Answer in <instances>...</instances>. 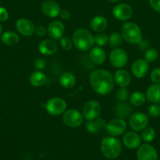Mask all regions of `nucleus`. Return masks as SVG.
Returning <instances> with one entry per match:
<instances>
[{"mask_svg":"<svg viewBox=\"0 0 160 160\" xmlns=\"http://www.w3.org/2000/svg\"><path fill=\"white\" fill-rule=\"evenodd\" d=\"M114 78L108 70L99 69L93 71L89 75V82L93 90L97 94L105 95L114 88Z\"/></svg>","mask_w":160,"mask_h":160,"instance_id":"nucleus-1","label":"nucleus"},{"mask_svg":"<svg viewBox=\"0 0 160 160\" xmlns=\"http://www.w3.org/2000/svg\"><path fill=\"white\" fill-rule=\"evenodd\" d=\"M101 153L108 159H115L122 152V144L119 139L113 136L104 138L100 143Z\"/></svg>","mask_w":160,"mask_h":160,"instance_id":"nucleus-2","label":"nucleus"},{"mask_svg":"<svg viewBox=\"0 0 160 160\" xmlns=\"http://www.w3.org/2000/svg\"><path fill=\"white\" fill-rule=\"evenodd\" d=\"M72 42L78 50L88 51L93 46L94 37L88 30L79 28L73 33Z\"/></svg>","mask_w":160,"mask_h":160,"instance_id":"nucleus-3","label":"nucleus"},{"mask_svg":"<svg viewBox=\"0 0 160 160\" xmlns=\"http://www.w3.org/2000/svg\"><path fill=\"white\" fill-rule=\"evenodd\" d=\"M121 32L124 40L132 45H139L142 41V31L140 27L133 22L124 23Z\"/></svg>","mask_w":160,"mask_h":160,"instance_id":"nucleus-4","label":"nucleus"},{"mask_svg":"<svg viewBox=\"0 0 160 160\" xmlns=\"http://www.w3.org/2000/svg\"><path fill=\"white\" fill-rule=\"evenodd\" d=\"M67 109V103L59 97L50 98L45 103L46 112L51 116H59L64 113Z\"/></svg>","mask_w":160,"mask_h":160,"instance_id":"nucleus-5","label":"nucleus"},{"mask_svg":"<svg viewBox=\"0 0 160 160\" xmlns=\"http://www.w3.org/2000/svg\"><path fill=\"white\" fill-rule=\"evenodd\" d=\"M83 116L77 109H70L66 110L63 114V121L70 128H78L83 123Z\"/></svg>","mask_w":160,"mask_h":160,"instance_id":"nucleus-6","label":"nucleus"},{"mask_svg":"<svg viewBox=\"0 0 160 160\" xmlns=\"http://www.w3.org/2000/svg\"><path fill=\"white\" fill-rule=\"evenodd\" d=\"M109 61L113 67L121 69L126 65L128 62V55L124 49L119 48H114L110 52Z\"/></svg>","mask_w":160,"mask_h":160,"instance_id":"nucleus-7","label":"nucleus"},{"mask_svg":"<svg viewBox=\"0 0 160 160\" xmlns=\"http://www.w3.org/2000/svg\"><path fill=\"white\" fill-rule=\"evenodd\" d=\"M101 112V106L97 101L91 100L84 105L83 109V116L86 120H93L99 117Z\"/></svg>","mask_w":160,"mask_h":160,"instance_id":"nucleus-8","label":"nucleus"},{"mask_svg":"<svg viewBox=\"0 0 160 160\" xmlns=\"http://www.w3.org/2000/svg\"><path fill=\"white\" fill-rule=\"evenodd\" d=\"M105 128L110 135L116 137L123 134L126 131V123L123 119L115 118L107 123Z\"/></svg>","mask_w":160,"mask_h":160,"instance_id":"nucleus-9","label":"nucleus"},{"mask_svg":"<svg viewBox=\"0 0 160 160\" xmlns=\"http://www.w3.org/2000/svg\"><path fill=\"white\" fill-rule=\"evenodd\" d=\"M148 117L143 112H136L130 116L129 124L130 128L134 131H141L147 127Z\"/></svg>","mask_w":160,"mask_h":160,"instance_id":"nucleus-10","label":"nucleus"},{"mask_svg":"<svg viewBox=\"0 0 160 160\" xmlns=\"http://www.w3.org/2000/svg\"><path fill=\"white\" fill-rule=\"evenodd\" d=\"M136 157L138 160H158V152L152 145L143 144L139 146Z\"/></svg>","mask_w":160,"mask_h":160,"instance_id":"nucleus-11","label":"nucleus"},{"mask_svg":"<svg viewBox=\"0 0 160 160\" xmlns=\"http://www.w3.org/2000/svg\"><path fill=\"white\" fill-rule=\"evenodd\" d=\"M112 12L114 17L118 20H127L133 15V9L127 3H119L115 6Z\"/></svg>","mask_w":160,"mask_h":160,"instance_id":"nucleus-12","label":"nucleus"},{"mask_svg":"<svg viewBox=\"0 0 160 160\" xmlns=\"http://www.w3.org/2000/svg\"><path fill=\"white\" fill-rule=\"evenodd\" d=\"M148 62L143 59H136L133 62L131 67V72L136 78H143L148 73Z\"/></svg>","mask_w":160,"mask_h":160,"instance_id":"nucleus-13","label":"nucleus"},{"mask_svg":"<svg viewBox=\"0 0 160 160\" xmlns=\"http://www.w3.org/2000/svg\"><path fill=\"white\" fill-rule=\"evenodd\" d=\"M64 23L60 20H53L49 24L48 29H47V34L50 36L51 39L54 41L60 40L63 37L64 34Z\"/></svg>","mask_w":160,"mask_h":160,"instance_id":"nucleus-14","label":"nucleus"},{"mask_svg":"<svg viewBox=\"0 0 160 160\" xmlns=\"http://www.w3.org/2000/svg\"><path fill=\"white\" fill-rule=\"evenodd\" d=\"M16 29L22 35L31 36L35 33V27L28 19L20 18L16 22Z\"/></svg>","mask_w":160,"mask_h":160,"instance_id":"nucleus-15","label":"nucleus"},{"mask_svg":"<svg viewBox=\"0 0 160 160\" xmlns=\"http://www.w3.org/2000/svg\"><path fill=\"white\" fill-rule=\"evenodd\" d=\"M141 137L135 131H130L124 134L122 142L129 149H136L141 144Z\"/></svg>","mask_w":160,"mask_h":160,"instance_id":"nucleus-16","label":"nucleus"},{"mask_svg":"<svg viewBox=\"0 0 160 160\" xmlns=\"http://www.w3.org/2000/svg\"><path fill=\"white\" fill-rule=\"evenodd\" d=\"M42 10L47 17L54 18L60 15L61 9L59 4L54 0H45L42 4Z\"/></svg>","mask_w":160,"mask_h":160,"instance_id":"nucleus-17","label":"nucleus"},{"mask_svg":"<svg viewBox=\"0 0 160 160\" xmlns=\"http://www.w3.org/2000/svg\"><path fill=\"white\" fill-rule=\"evenodd\" d=\"M57 48V44L53 39H45L42 41L39 45V52L45 56H51L54 54Z\"/></svg>","mask_w":160,"mask_h":160,"instance_id":"nucleus-18","label":"nucleus"},{"mask_svg":"<svg viewBox=\"0 0 160 160\" xmlns=\"http://www.w3.org/2000/svg\"><path fill=\"white\" fill-rule=\"evenodd\" d=\"M114 81L121 88H126L131 82V76L127 70L120 69L115 73Z\"/></svg>","mask_w":160,"mask_h":160,"instance_id":"nucleus-19","label":"nucleus"},{"mask_svg":"<svg viewBox=\"0 0 160 160\" xmlns=\"http://www.w3.org/2000/svg\"><path fill=\"white\" fill-rule=\"evenodd\" d=\"M146 98L150 102L160 104V84H154L147 88Z\"/></svg>","mask_w":160,"mask_h":160,"instance_id":"nucleus-20","label":"nucleus"},{"mask_svg":"<svg viewBox=\"0 0 160 160\" xmlns=\"http://www.w3.org/2000/svg\"><path fill=\"white\" fill-rule=\"evenodd\" d=\"M89 58L91 61L95 64L104 63L106 59V52L100 47H94L90 49L89 52Z\"/></svg>","mask_w":160,"mask_h":160,"instance_id":"nucleus-21","label":"nucleus"},{"mask_svg":"<svg viewBox=\"0 0 160 160\" xmlns=\"http://www.w3.org/2000/svg\"><path fill=\"white\" fill-rule=\"evenodd\" d=\"M106 120L103 118H99L97 117V119L93 120H89V121L86 123V130L89 131L91 134H97L99 131L101 129H103L104 128L106 127Z\"/></svg>","mask_w":160,"mask_h":160,"instance_id":"nucleus-22","label":"nucleus"},{"mask_svg":"<svg viewBox=\"0 0 160 160\" xmlns=\"http://www.w3.org/2000/svg\"><path fill=\"white\" fill-rule=\"evenodd\" d=\"M108 27V20L103 16H96L90 22V28L96 32H103Z\"/></svg>","mask_w":160,"mask_h":160,"instance_id":"nucleus-23","label":"nucleus"},{"mask_svg":"<svg viewBox=\"0 0 160 160\" xmlns=\"http://www.w3.org/2000/svg\"><path fill=\"white\" fill-rule=\"evenodd\" d=\"M0 39L3 44L8 45V46H14V45H17L20 41L18 34L14 31H11L3 33L0 36Z\"/></svg>","mask_w":160,"mask_h":160,"instance_id":"nucleus-24","label":"nucleus"},{"mask_svg":"<svg viewBox=\"0 0 160 160\" xmlns=\"http://www.w3.org/2000/svg\"><path fill=\"white\" fill-rule=\"evenodd\" d=\"M132 112H133V108L128 103L124 102L118 104L115 108V115L119 117V118L123 119V120L130 117Z\"/></svg>","mask_w":160,"mask_h":160,"instance_id":"nucleus-25","label":"nucleus"},{"mask_svg":"<svg viewBox=\"0 0 160 160\" xmlns=\"http://www.w3.org/2000/svg\"><path fill=\"white\" fill-rule=\"evenodd\" d=\"M30 83L34 87H41L45 84L47 81V78L45 73L41 71L33 72L29 78Z\"/></svg>","mask_w":160,"mask_h":160,"instance_id":"nucleus-26","label":"nucleus"},{"mask_svg":"<svg viewBox=\"0 0 160 160\" xmlns=\"http://www.w3.org/2000/svg\"><path fill=\"white\" fill-rule=\"evenodd\" d=\"M76 82L75 77L71 73H64L60 78V84L64 88H72L74 87Z\"/></svg>","mask_w":160,"mask_h":160,"instance_id":"nucleus-27","label":"nucleus"},{"mask_svg":"<svg viewBox=\"0 0 160 160\" xmlns=\"http://www.w3.org/2000/svg\"><path fill=\"white\" fill-rule=\"evenodd\" d=\"M146 95L142 92H134L130 95V102L133 106H141L145 103Z\"/></svg>","mask_w":160,"mask_h":160,"instance_id":"nucleus-28","label":"nucleus"},{"mask_svg":"<svg viewBox=\"0 0 160 160\" xmlns=\"http://www.w3.org/2000/svg\"><path fill=\"white\" fill-rule=\"evenodd\" d=\"M156 133L155 131L152 128H147L146 127L144 129L142 130V133H141V139L144 141L146 143H149V142H152L155 139Z\"/></svg>","mask_w":160,"mask_h":160,"instance_id":"nucleus-29","label":"nucleus"},{"mask_svg":"<svg viewBox=\"0 0 160 160\" xmlns=\"http://www.w3.org/2000/svg\"><path fill=\"white\" fill-rule=\"evenodd\" d=\"M122 39L123 38L122 34L118 32H113L108 37V43L113 48H119L122 44Z\"/></svg>","mask_w":160,"mask_h":160,"instance_id":"nucleus-30","label":"nucleus"},{"mask_svg":"<svg viewBox=\"0 0 160 160\" xmlns=\"http://www.w3.org/2000/svg\"><path fill=\"white\" fill-rule=\"evenodd\" d=\"M158 52L155 48H148L144 53V59L147 62H153L157 59Z\"/></svg>","mask_w":160,"mask_h":160,"instance_id":"nucleus-31","label":"nucleus"},{"mask_svg":"<svg viewBox=\"0 0 160 160\" xmlns=\"http://www.w3.org/2000/svg\"><path fill=\"white\" fill-rule=\"evenodd\" d=\"M108 42V36L105 34L99 33L94 37V43L98 46H104Z\"/></svg>","mask_w":160,"mask_h":160,"instance_id":"nucleus-32","label":"nucleus"},{"mask_svg":"<svg viewBox=\"0 0 160 160\" xmlns=\"http://www.w3.org/2000/svg\"><path fill=\"white\" fill-rule=\"evenodd\" d=\"M60 45L64 50L68 51L72 48L73 46V42L70 38L67 37H62L60 39Z\"/></svg>","mask_w":160,"mask_h":160,"instance_id":"nucleus-33","label":"nucleus"},{"mask_svg":"<svg viewBox=\"0 0 160 160\" xmlns=\"http://www.w3.org/2000/svg\"><path fill=\"white\" fill-rule=\"evenodd\" d=\"M147 113L151 117H157L160 115V106L157 103H153L149 106Z\"/></svg>","mask_w":160,"mask_h":160,"instance_id":"nucleus-34","label":"nucleus"},{"mask_svg":"<svg viewBox=\"0 0 160 160\" xmlns=\"http://www.w3.org/2000/svg\"><path fill=\"white\" fill-rule=\"evenodd\" d=\"M117 98H119V100H120L121 102H125L130 98V93H129V91L127 90L125 88H121L119 91L117 92Z\"/></svg>","mask_w":160,"mask_h":160,"instance_id":"nucleus-35","label":"nucleus"},{"mask_svg":"<svg viewBox=\"0 0 160 160\" xmlns=\"http://www.w3.org/2000/svg\"><path fill=\"white\" fill-rule=\"evenodd\" d=\"M150 78L154 84H160V67H157L151 72Z\"/></svg>","mask_w":160,"mask_h":160,"instance_id":"nucleus-36","label":"nucleus"},{"mask_svg":"<svg viewBox=\"0 0 160 160\" xmlns=\"http://www.w3.org/2000/svg\"><path fill=\"white\" fill-rule=\"evenodd\" d=\"M9 18V13L5 8L0 6V22L6 21Z\"/></svg>","mask_w":160,"mask_h":160,"instance_id":"nucleus-37","label":"nucleus"},{"mask_svg":"<svg viewBox=\"0 0 160 160\" xmlns=\"http://www.w3.org/2000/svg\"><path fill=\"white\" fill-rule=\"evenodd\" d=\"M35 33L37 36L39 37H43L45 34H47V30L45 29L44 27L39 26L37 28H35Z\"/></svg>","mask_w":160,"mask_h":160,"instance_id":"nucleus-38","label":"nucleus"},{"mask_svg":"<svg viewBox=\"0 0 160 160\" xmlns=\"http://www.w3.org/2000/svg\"><path fill=\"white\" fill-rule=\"evenodd\" d=\"M149 4L154 10L160 12V0H149Z\"/></svg>","mask_w":160,"mask_h":160,"instance_id":"nucleus-39","label":"nucleus"},{"mask_svg":"<svg viewBox=\"0 0 160 160\" xmlns=\"http://www.w3.org/2000/svg\"><path fill=\"white\" fill-rule=\"evenodd\" d=\"M35 67L39 70H43L45 67V62L44 61V59H38L37 60H35Z\"/></svg>","mask_w":160,"mask_h":160,"instance_id":"nucleus-40","label":"nucleus"},{"mask_svg":"<svg viewBox=\"0 0 160 160\" xmlns=\"http://www.w3.org/2000/svg\"><path fill=\"white\" fill-rule=\"evenodd\" d=\"M60 16L62 19L64 20H68L71 18V12L70 11L67 10V9H61V12H60Z\"/></svg>","mask_w":160,"mask_h":160,"instance_id":"nucleus-41","label":"nucleus"},{"mask_svg":"<svg viewBox=\"0 0 160 160\" xmlns=\"http://www.w3.org/2000/svg\"><path fill=\"white\" fill-rule=\"evenodd\" d=\"M108 2H110L111 3H115V2H119L120 0H108Z\"/></svg>","mask_w":160,"mask_h":160,"instance_id":"nucleus-42","label":"nucleus"},{"mask_svg":"<svg viewBox=\"0 0 160 160\" xmlns=\"http://www.w3.org/2000/svg\"><path fill=\"white\" fill-rule=\"evenodd\" d=\"M2 32H3V27H2L1 23H0V36H1Z\"/></svg>","mask_w":160,"mask_h":160,"instance_id":"nucleus-43","label":"nucleus"}]
</instances>
